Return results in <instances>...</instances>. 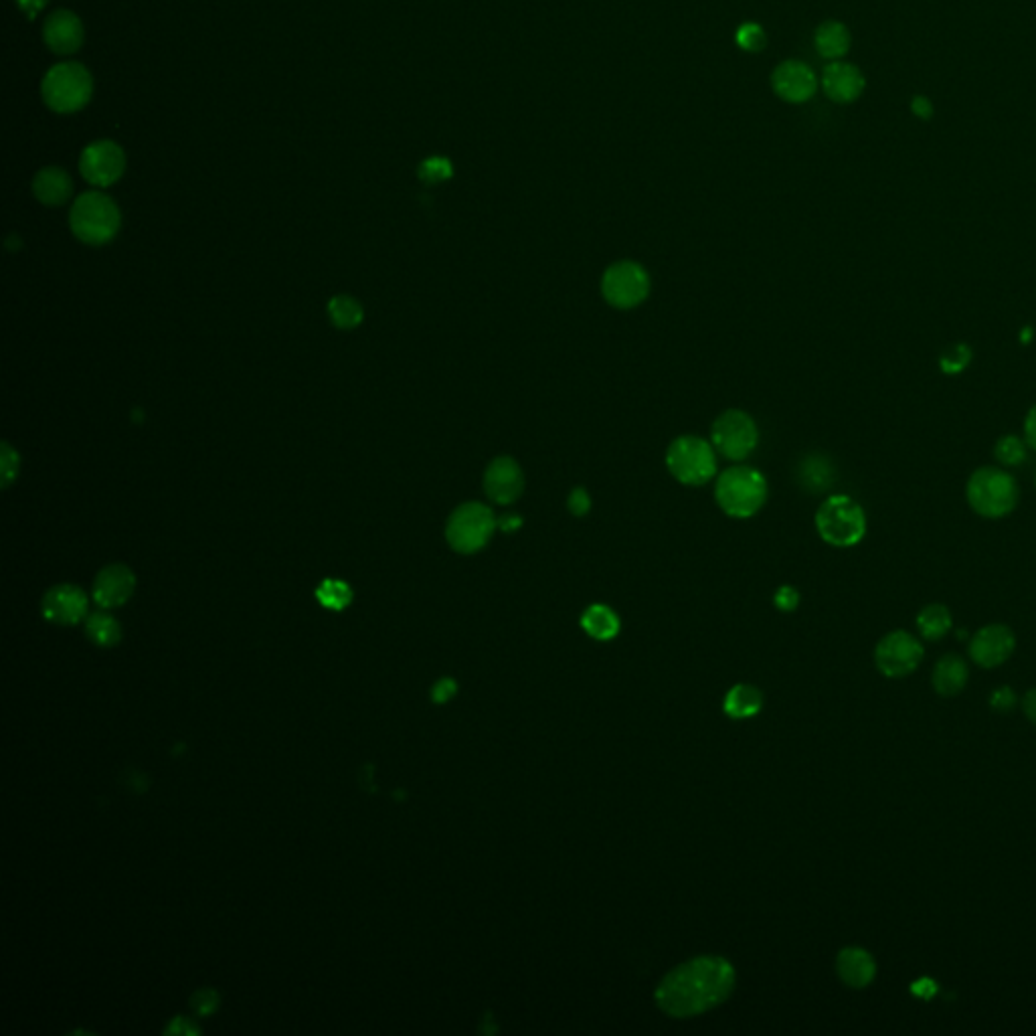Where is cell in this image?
I'll return each instance as SVG.
<instances>
[{
	"mask_svg": "<svg viewBox=\"0 0 1036 1036\" xmlns=\"http://www.w3.org/2000/svg\"><path fill=\"white\" fill-rule=\"evenodd\" d=\"M496 521H498V529L502 533H516L518 529L523 527V516L516 514V512H504V514H500L496 518Z\"/></svg>",
	"mask_w": 1036,
	"mask_h": 1036,
	"instance_id": "cell-41",
	"label": "cell"
},
{
	"mask_svg": "<svg viewBox=\"0 0 1036 1036\" xmlns=\"http://www.w3.org/2000/svg\"><path fill=\"white\" fill-rule=\"evenodd\" d=\"M763 707L761 690L751 684L733 686L723 703V711L731 719H749L755 717Z\"/></svg>",
	"mask_w": 1036,
	"mask_h": 1036,
	"instance_id": "cell-25",
	"label": "cell"
},
{
	"mask_svg": "<svg viewBox=\"0 0 1036 1036\" xmlns=\"http://www.w3.org/2000/svg\"><path fill=\"white\" fill-rule=\"evenodd\" d=\"M911 992H913L915 996L923 998V1000H929V998L937 992V984H935L933 980H929V978H921V980H917V982H913V984H911Z\"/></svg>",
	"mask_w": 1036,
	"mask_h": 1036,
	"instance_id": "cell-43",
	"label": "cell"
},
{
	"mask_svg": "<svg viewBox=\"0 0 1036 1036\" xmlns=\"http://www.w3.org/2000/svg\"><path fill=\"white\" fill-rule=\"evenodd\" d=\"M773 603L780 612H794L800 603V593L792 585H784L775 591Z\"/></svg>",
	"mask_w": 1036,
	"mask_h": 1036,
	"instance_id": "cell-35",
	"label": "cell"
},
{
	"mask_svg": "<svg viewBox=\"0 0 1036 1036\" xmlns=\"http://www.w3.org/2000/svg\"><path fill=\"white\" fill-rule=\"evenodd\" d=\"M715 446L701 436H680L666 450L670 476L684 486H705L719 474Z\"/></svg>",
	"mask_w": 1036,
	"mask_h": 1036,
	"instance_id": "cell-4",
	"label": "cell"
},
{
	"mask_svg": "<svg viewBox=\"0 0 1036 1036\" xmlns=\"http://www.w3.org/2000/svg\"><path fill=\"white\" fill-rule=\"evenodd\" d=\"M85 630H88V636L100 646H114L122 638L120 624L110 614H104V612L90 616Z\"/></svg>",
	"mask_w": 1036,
	"mask_h": 1036,
	"instance_id": "cell-29",
	"label": "cell"
},
{
	"mask_svg": "<svg viewBox=\"0 0 1036 1036\" xmlns=\"http://www.w3.org/2000/svg\"><path fill=\"white\" fill-rule=\"evenodd\" d=\"M71 231L90 245H104L116 237L122 217L118 205L104 193H83L71 207Z\"/></svg>",
	"mask_w": 1036,
	"mask_h": 1036,
	"instance_id": "cell-6",
	"label": "cell"
},
{
	"mask_svg": "<svg viewBox=\"0 0 1036 1036\" xmlns=\"http://www.w3.org/2000/svg\"><path fill=\"white\" fill-rule=\"evenodd\" d=\"M1014 705H1016V695L1010 686L996 688L990 697V707L998 713H1008L1014 709Z\"/></svg>",
	"mask_w": 1036,
	"mask_h": 1036,
	"instance_id": "cell-37",
	"label": "cell"
},
{
	"mask_svg": "<svg viewBox=\"0 0 1036 1036\" xmlns=\"http://www.w3.org/2000/svg\"><path fill=\"white\" fill-rule=\"evenodd\" d=\"M822 90L836 104H850L865 92V75L858 67L842 61H832L822 73Z\"/></svg>",
	"mask_w": 1036,
	"mask_h": 1036,
	"instance_id": "cell-16",
	"label": "cell"
},
{
	"mask_svg": "<svg viewBox=\"0 0 1036 1036\" xmlns=\"http://www.w3.org/2000/svg\"><path fill=\"white\" fill-rule=\"evenodd\" d=\"M482 486L490 502L498 506H508L523 496L527 480L521 464L514 458L498 456L486 466Z\"/></svg>",
	"mask_w": 1036,
	"mask_h": 1036,
	"instance_id": "cell-14",
	"label": "cell"
},
{
	"mask_svg": "<svg viewBox=\"0 0 1036 1036\" xmlns=\"http://www.w3.org/2000/svg\"><path fill=\"white\" fill-rule=\"evenodd\" d=\"M650 288V274L642 264L632 262V259H620V262L612 264L603 272L599 282L603 300L616 310L638 308L650 296Z\"/></svg>",
	"mask_w": 1036,
	"mask_h": 1036,
	"instance_id": "cell-9",
	"label": "cell"
},
{
	"mask_svg": "<svg viewBox=\"0 0 1036 1036\" xmlns=\"http://www.w3.org/2000/svg\"><path fill=\"white\" fill-rule=\"evenodd\" d=\"M316 597H318V601L322 603L324 608L338 612V610H344V608L349 606L351 599H353V591L344 581L326 579L316 589Z\"/></svg>",
	"mask_w": 1036,
	"mask_h": 1036,
	"instance_id": "cell-30",
	"label": "cell"
},
{
	"mask_svg": "<svg viewBox=\"0 0 1036 1036\" xmlns=\"http://www.w3.org/2000/svg\"><path fill=\"white\" fill-rule=\"evenodd\" d=\"M454 175V166L444 156H431L421 162L419 166V179L427 185H438L444 181H450Z\"/></svg>",
	"mask_w": 1036,
	"mask_h": 1036,
	"instance_id": "cell-32",
	"label": "cell"
},
{
	"mask_svg": "<svg viewBox=\"0 0 1036 1036\" xmlns=\"http://www.w3.org/2000/svg\"><path fill=\"white\" fill-rule=\"evenodd\" d=\"M1016 646V638L1008 626L992 624L978 630L970 642V656L982 668H998L1004 664Z\"/></svg>",
	"mask_w": 1036,
	"mask_h": 1036,
	"instance_id": "cell-15",
	"label": "cell"
},
{
	"mask_svg": "<svg viewBox=\"0 0 1036 1036\" xmlns=\"http://www.w3.org/2000/svg\"><path fill=\"white\" fill-rule=\"evenodd\" d=\"M759 442L755 419L743 409L723 411L711 427V444L717 454L731 462L747 460Z\"/></svg>",
	"mask_w": 1036,
	"mask_h": 1036,
	"instance_id": "cell-10",
	"label": "cell"
},
{
	"mask_svg": "<svg viewBox=\"0 0 1036 1036\" xmlns=\"http://www.w3.org/2000/svg\"><path fill=\"white\" fill-rule=\"evenodd\" d=\"M1026 446L1018 436H1004L996 444V458L1002 466H1018L1026 460Z\"/></svg>",
	"mask_w": 1036,
	"mask_h": 1036,
	"instance_id": "cell-33",
	"label": "cell"
},
{
	"mask_svg": "<svg viewBox=\"0 0 1036 1036\" xmlns=\"http://www.w3.org/2000/svg\"><path fill=\"white\" fill-rule=\"evenodd\" d=\"M1024 442L1036 450V405L1030 407L1024 419Z\"/></svg>",
	"mask_w": 1036,
	"mask_h": 1036,
	"instance_id": "cell-42",
	"label": "cell"
},
{
	"mask_svg": "<svg viewBox=\"0 0 1036 1036\" xmlns=\"http://www.w3.org/2000/svg\"><path fill=\"white\" fill-rule=\"evenodd\" d=\"M45 43L57 55H71L83 43V25L71 11H55L45 21Z\"/></svg>",
	"mask_w": 1036,
	"mask_h": 1036,
	"instance_id": "cell-19",
	"label": "cell"
},
{
	"mask_svg": "<svg viewBox=\"0 0 1036 1036\" xmlns=\"http://www.w3.org/2000/svg\"><path fill=\"white\" fill-rule=\"evenodd\" d=\"M19 470V456L9 444H3V488H7Z\"/></svg>",
	"mask_w": 1036,
	"mask_h": 1036,
	"instance_id": "cell-38",
	"label": "cell"
},
{
	"mask_svg": "<svg viewBox=\"0 0 1036 1036\" xmlns=\"http://www.w3.org/2000/svg\"><path fill=\"white\" fill-rule=\"evenodd\" d=\"M33 193L43 205L59 207L65 201H69L73 193V183L63 168L47 166L39 170L37 177L33 179Z\"/></svg>",
	"mask_w": 1036,
	"mask_h": 1036,
	"instance_id": "cell-22",
	"label": "cell"
},
{
	"mask_svg": "<svg viewBox=\"0 0 1036 1036\" xmlns=\"http://www.w3.org/2000/svg\"><path fill=\"white\" fill-rule=\"evenodd\" d=\"M911 110H913V114L917 118H925V120L933 114V106H931V102L927 98H915L913 104H911Z\"/></svg>",
	"mask_w": 1036,
	"mask_h": 1036,
	"instance_id": "cell-46",
	"label": "cell"
},
{
	"mask_svg": "<svg viewBox=\"0 0 1036 1036\" xmlns=\"http://www.w3.org/2000/svg\"><path fill=\"white\" fill-rule=\"evenodd\" d=\"M735 43L745 53H761L767 45V33L759 23L747 21L737 27Z\"/></svg>",
	"mask_w": 1036,
	"mask_h": 1036,
	"instance_id": "cell-31",
	"label": "cell"
},
{
	"mask_svg": "<svg viewBox=\"0 0 1036 1036\" xmlns=\"http://www.w3.org/2000/svg\"><path fill=\"white\" fill-rule=\"evenodd\" d=\"M456 693H458V684L452 678H442V680H438L434 690H431V697H434L436 703H448Z\"/></svg>",
	"mask_w": 1036,
	"mask_h": 1036,
	"instance_id": "cell-39",
	"label": "cell"
},
{
	"mask_svg": "<svg viewBox=\"0 0 1036 1036\" xmlns=\"http://www.w3.org/2000/svg\"><path fill=\"white\" fill-rule=\"evenodd\" d=\"M816 531L830 547H854L867 535L865 510L846 494H832L816 512Z\"/></svg>",
	"mask_w": 1036,
	"mask_h": 1036,
	"instance_id": "cell-3",
	"label": "cell"
},
{
	"mask_svg": "<svg viewBox=\"0 0 1036 1036\" xmlns=\"http://www.w3.org/2000/svg\"><path fill=\"white\" fill-rule=\"evenodd\" d=\"M970 361H972V351L966 347V344H956V347H952L947 353L941 355L939 369L945 375H958L970 365Z\"/></svg>",
	"mask_w": 1036,
	"mask_h": 1036,
	"instance_id": "cell-34",
	"label": "cell"
},
{
	"mask_svg": "<svg viewBox=\"0 0 1036 1036\" xmlns=\"http://www.w3.org/2000/svg\"><path fill=\"white\" fill-rule=\"evenodd\" d=\"M618 614L606 603H593L581 616V628L587 636L599 642H608L620 634Z\"/></svg>",
	"mask_w": 1036,
	"mask_h": 1036,
	"instance_id": "cell-23",
	"label": "cell"
},
{
	"mask_svg": "<svg viewBox=\"0 0 1036 1036\" xmlns=\"http://www.w3.org/2000/svg\"><path fill=\"white\" fill-rule=\"evenodd\" d=\"M771 90L788 104H806L816 96L818 77L808 63L788 59L773 69Z\"/></svg>",
	"mask_w": 1036,
	"mask_h": 1036,
	"instance_id": "cell-13",
	"label": "cell"
},
{
	"mask_svg": "<svg viewBox=\"0 0 1036 1036\" xmlns=\"http://www.w3.org/2000/svg\"><path fill=\"white\" fill-rule=\"evenodd\" d=\"M850 31L846 29V25L838 23V21H826L822 23L818 29H816V35H814V47L816 51L824 57V59H840L848 53L850 49Z\"/></svg>",
	"mask_w": 1036,
	"mask_h": 1036,
	"instance_id": "cell-24",
	"label": "cell"
},
{
	"mask_svg": "<svg viewBox=\"0 0 1036 1036\" xmlns=\"http://www.w3.org/2000/svg\"><path fill=\"white\" fill-rule=\"evenodd\" d=\"M41 92L53 112L73 114L92 100L94 79L81 63H59L47 71Z\"/></svg>",
	"mask_w": 1036,
	"mask_h": 1036,
	"instance_id": "cell-5",
	"label": "cell"
},
{
	"mask_svg": "<svg viewBox=\"0 0 1036 1036\" xmlns=\"http://www.w3.org/2000/svg\"><path fill=\"white\" fill-rule=\"evenodd\" d=\"M769 488L765 476L747 464L725 468L715 478V502L731 518H751L767 502Z\"/></svg>",
	"mask_w": 1036,
	"mask_h": 1036,
	"instance_id": "cell-2",
	"label": "cell"
},
{
	"mask_svg": "<svg viewBox=\"0 0 1036 1036\" xmlns=\"http://www.w3.org/2000/svg\"><path fill=\"white\" fill-rule=\"evenodd\" d=\"M923 660L921 642L909 632L887 634L875 648V664L887 678H903L915 672Z\"/></svg>",
	"mask_w": 1036,
	"mask_h": 1036,
	"instance_id": "cell-11",
	"label": "cell"
},
{
	"mask_svg": "<svg viewBox=\"0 0 1036 1036\" xmlns=\"http://www.w3.org/2000/svg\"><path fill=\"white\" fill-rule=\"evenodd\" d=\"M136 587V577L126 565H108L100 571L94 583V599L102 608H118L130 599Z\"/></svg>",
	"mask_w": 1036,
	"mask_h": 1036,
	"instance_id": "cell-18",
	"label": "cell"
},
{
	"mask_svg": "<svg viewBox=\"0 0 1036 1036\" xmlns=\"http://www.w3.org/2000/svg\"><path fill=\"white\" fill-rule=\"evenodd\" d=\"M735 988V968L721 956H699L670 970L654 992L656 1006L672 1018L705 1014Z\"/></svg>",
	"mask_w": 1036,
	"mask_h": 1036,
	"instance_id": "cell-1",
	"label": "cell"
},
{
	"mask_svg": "<svg viewBox=\"0 0 1036 1036\" xmlns=\"http://www.w3.org/2000/svg\"><path fill=\"white\" fill-rule=\"evenodd\" d=\"M567 510L573 514V516H585L589 510H591V498H589V492L581 486L573 488L569 492V498H567Z\"/></svg>",
	"mask_w": 1036,
	"mask_h": 1036,
	"instance_id": "cell-36",
	"label": "cell"
},
{
	"mask_svg": "<svg viewBox=\"0 0 1036 1036\" xmlns=\"http://www.w3.org/2000/svg\"><path fill=\"white\" fill-rule=\"evenodd\" d=\"M968 502L980 516L1002 518L1018 502V484L1006 470L984 466L970 476Z\"/></svg>",
	"mask_w": 1036,
	"mask_h": 1036,
	"instance_id": "cell-8",
	"label": "cell"
},
{
	"mask_svg": "<svg viewBox=\"0 0 1036 1036\" xmlns=\"http://www.w3.org/2000/svg\"><path fill=\"white\" fill-rule=\"evenodd\" d=\"M1022 711L1028 717V721L1036 725V688H1032L1026 693L1024 701H1022Z\"/></svg>",
	"mask_w": 1036,
	"mask_h": 1036,
	"instance_id": "cell-44",
	"label": "cell"
},
{
	"mask_svg": "<svg viewBox=\"0 0 1036 1036\" xmlns=\"http://www.w3.org/2000/svg\"><path fill=\"white\" fill-rule=\"evenodd\" d=\"M492 508L484 502H464L448 518L446 541L460 555L480 553L498 529Z\"/></svg>",
	"mask_w": 1036,
	"mask_h": 1036,
	"instance_id": "cell-7",
	"label": "cell"
},
{
	"mask_svg": "<svg viewBox=\"0 0 1036 1036\" xmlns=\"http://www.w3.org/2000/svg\"><path fill=\"white\" fill-rule=\"evenodd\" d=\"M832 478H834V468L824 456L814 454L800 464V480H802L804 488H808L812 492L826 490L832 484Z\"/></svg>",
	"mask_w": 1036,
	"mask_h": 1036,
	"instance_id": "cell-27",
	"label": "cell"
},
{
	"mask_svg": "<svg viewBox=\"0 0 1036 1036\" xmlns=\"http://www.w3.org/2000/svg\"><path fill=\"white\" fill-rule=\"evenodd\" d=\"M17 3H19L21 11H23L29 19H33L39 11H43V7L47 5V0H17Z\"/></svg>",
	"mask_w": 1036,
	"mask_h": 1036,
	"instance_id": "cell-45",
	"label": "cell"
},
{
	"mask_svg": "<svg viewBox=\"0 0 1036 1036\" xmlns=\"http://www.w3.org/2000/svg\"><path fill=\"white\" fill-rule=\"evenodd\" d=\"M838 978L854 990L867 988L877 976L875 958L862 947H844L836 958Z\"/></svg>",
	"mask_w": 1036,
	"mask_h": 1036,
	"instance_id": "cell-20",
	"label": "cell"
},
{
	"mask_svg": "<svg viewBox=\"0 0 1036 1036\" xmlns=\"http://www.w3.org/2000/svg\"><path fill=\"white\" fill-rule=\"evenodd\" d=\"M968 676H970V670H968V664L964 662V658H960L958 654H947L935 662L931 682L939 697L952 699V697H958L966 688Z\"/></svg>",
	"mask_w": 1036,
	"mask_h": 1036,
	"instance_id": "cell-21",
	"label": "cell"
},
{
	"mask_svg": "<svg viewBox=\"0 0 1036 1036\" xmlns=\"http://www.w3.org/2000/svg\"><path fill=\"white\" fill-rule=\"evenodd\" d=\"M328 314L334 326L342 330L357 328L365 316L363 306L351 296H334L328 304Z\"/></svg>",
	"mask_w": 1036,
	"mask_h": 1036,
	"instance_id": "cell-28",
	"label": "cell"
},
{
	"mask_svg": "<svg viewBox=\"0 0 1036 1036\" xmlns=\"http://www.w3.org/2000/svg\"><path fill=\"white\" fill-rule=\"evenodd\" d=\"M917 628L925 640L935 642L952 630V614H949V610L945 606L931 603V606H927L919 612Z\"/></svg>",
	"mask_w": 1036,
	"mask_h": 1036,
	"instance_id": "cell-26",
	"label": "cell"
},
{
	"mask_svg": "<svg viewBox=\"0 0 1036 1036\" xmlns=\"http://www.w3.org/2000/svg\"><path fill=\"white\" fill-rule=\"evenodd\" d=\"M124 150L112 140L92 142L81 152L79 170L83 179L96 187H110L124 175Z\"/></svg>",
	"mask_w": 1036,
	"mask_h": 1036,
	"instance_id": "cell-12",
	"label": "cell"
},
{
	"mask_svg": "<svg viewBox=\"0 0 1036 1036\" xmlns=\"http://www.w3.org/2000/svg\"><path fill=\"white\" fill-rule=\"evenodd\" d=\"M217 1002H219V1000H217V994H215V992H211V990H203V992H199V994L193 998V1006L197 1008V1012H199V1014H209V1012H213V1010L217 1008Z\"/></svg>",
	"mask_w": 1036,
	"mask_h": 1036,
	"instance_id": "cell-40",
	"label": "cell"
},
{
	"mask_svg": "<svg viewBox=\"0 0 1036 1036\" xmlns=\"http://www.w3.org/2000/svg\"><path fill=\"white\" fill-rule=\"evenodd\" d=\"M88 612V597L75 585H57L43 599V614L55 624H77Z\"/></svg>",
	"mask_w": 1036,
	"mask_h": 1036,
	"instance_id": "cell-17",
	"label": "cell"
}]
</instances>
